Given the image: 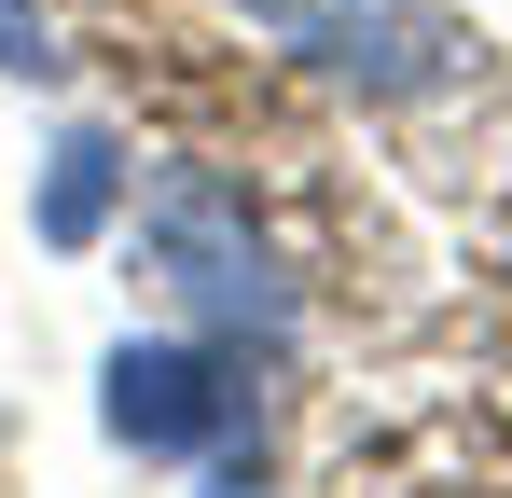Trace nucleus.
Listing matches in <instances>:
<instances>
[{"mask_svg":"<svg viewBox=\"0 0 512 498\" xmlns=\"http://www.w3.org/2000/svg\"><path fill=\"white\" fill-rule=\"evenodd\" d=\"M263 360L250 346H222V332H111L97 346V429L125 443V457H153V471H208V457H236L263 443Z\"/></svg>","mask_w":512,"mask_h":498,"instance_id":"2","label":"nucleus"},{"mask_svg":"<svg viewBox=\"0 0 512 498\" xmlns=\"http://www.w3.org/2000/svg\"><path fill=\"white\" fill-rule=\"evenodd\" d=\"M125 236H139L153 291H167L194 332L250 346L263 374L305 346V277H291V249L263 236V208L222 180V166H139V208H125Z\"/></svg>","mask_w":512,"mask_h":498,"instance_id":"1","label":"nucleus"},{"mask_svg":"<svg viewBox=\"0 0 512 498\" xmlns=\"http://www.w3.org/2000/svg\"><path fill=\"white\" fill-rule=\"evenodd\" d=\"M125 208H139V153H125L111 125H70V139L42 153V180H28V236L42 249H97Z\"/></svg>","mask_w":512,"mask_h":498,"instance_id":"4","label":"nucleus"},{"mask_svg":"<svg viewBox=\"0 0 512 498\" xmlns=\"http://www.w3.org/2000/svg\"><path fill=\"white\" fill-rule=\"evenodd\" d=\"M194 498H277V471H263V443H236V457H208V471H194Z\"/></svg>","mask_w":512,"mask_h":498,"instance_id":"6","label":"nucleus"},{"mask_svg":"<svg viewBox=\"0 0 512 498\" xmlns=\"http://www.w3.org/2000/svg\"><path fill=\"white\" fill-rule=\"evenodd\" d=\"M236 14H250L291 70L346 83V97H388V111L471 83V42H457L443 0H236Z\"/></svg>","mask_w":512,"mask_h":498,"instance_id":"3","label":"nucleus"},{"mask_svg":"<svg viewBox=\"0 0 512 498\" xmlns=\"http://www.w3.org/2000/svg\"><path fill=\"white\" fill-rule=\"evenodd\" d=\"M0 83H70V28H56V0H0Z\"/></svg>","mask_w":512,"mask_h":498,"instance_id":"5","label":"nucleus"}]
</instances>
